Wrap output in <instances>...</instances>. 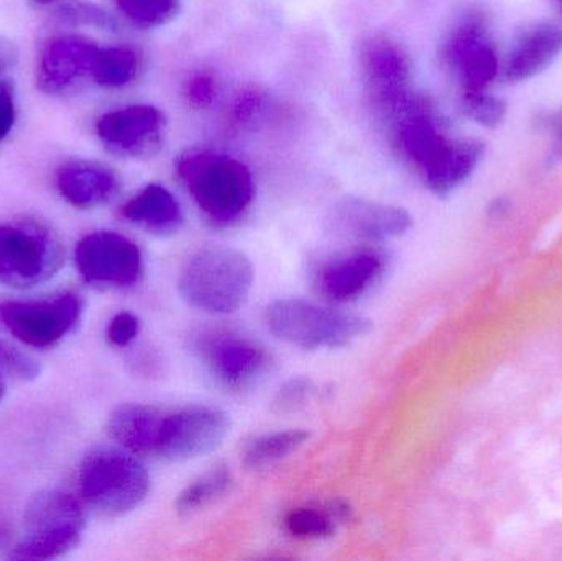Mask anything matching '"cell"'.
<instances>
[{
	"label": "cell",
	"instance_id": "4316f807",
	"mask_svg": "<svg viewBox=\"0 0 562 561\" xmlns=\"http://www.w3.org/2000/svg\"><path fill=\"white\" fill-rule=\"evenodd\" d=\"M459 104L465 117L484 128H497L507 117L508 105L504 99L488 91L459 94Z\"/></svg>",
	"mask_w": 562,
	"mask_h": 561
},
{
	"label": "cell",
	"instance_id": "6da1fadb",
	"mask_svg": "<svg viewBox=\"0 0 562 561\" xmlns=\"http://www.w3.org/2000/svg\"><path fill=\"white\" fill-rule=\"evenodd\" d=\"M254 266L249 257L233 247L204 246L181 269L178 290L191 308L210 315L236 313L249 299Z\"/></svg>",
	"mask_w": 562,
	"mask_h": 561
},
{
	"label": "cell",
	"instance_id": "4dcf8cb0",
	"mask_svg": "<svg viewBox=\"0 0 562 561\" xmlns=\"http://www.w3.org/2000/svg\"><path fill=\"white\" fill-rule=\"evenodd\" d=\"M217 82L210 72H196L184 88V98L193 109H206L216 101Z\"/></svg>",
	"mask_w": 562,
	"mask_h": 561
},
{
	"label": "cell",
	"instance_id": "4fadbf2b",
	"mask_svg": "<svg viewBox=\"0 0 562 561\" xmlns=\"http://www.w3.org/2000/svg\"><path fill=\"white\" fill-rule=\"evenodd\" d=\"M165 125L167 119L155 105H125L102 114L95 122V135L117 157L150 158L161 148Z\"/></svg>",
	"mask_w": 562,
	"mask_h": 561
},
{
	"label": "cell",
	"instance_id": "f1b7e54d",
	"mask_svg": "<svg viewBox=\"0 0 562 561\" xmlns=\"http://www.w3.org/2000/svg\"><path fill=\"white\" fill-rule=\"evenodd\" d=\"M314 394V384L310 379L296 378L284 382L273 399V411L284 414L303 407Z\"/></svg>",
	"mask_w": 562,
	"mask_h": 561
},
{
	"label": "cell",
	"instance_id": "d4e9b609",
	"mask_svg": "<svg viewBox=\"0 0 562 561\" xmlns=\"http://www.w3.org/2000/svg\"><path fill=\"white\" fill-rule=\"evenodd\" d=\"M231 486H233L231 468L226 464H216L181 491L175 503L177 513L180 516H193L221 500Z\"/></svg>",
	"mask_w": 562,
	"mask_h": 561
},
{
	"label": "cell",
	"instance_id": "7a4b0ae2",
	"mask_svg": "<svg viewBox=\"0 0 562 561\" xmlns=\"http://www.w3.org/2000/svg\"><path fill=\"white\" fill-rule=\"evenodd\" d=\"M177 171L194 203L214 223H234L252 204L256 194L252 171L231 155L188 152L178 160Z\"/></svg>",
	"mask_w": 562,
	"mask_h": 561
},
{
	"label": "cell",
	"instance_id": "d6a6232c",
	"mask_svg": "<svg viewBox=\"0 0 562 561\" xmlns=\"http://www.w3.org/2000/svg\"><path fill=\"white\" fill-rule=\"evenodd\" d=\"M16 121L15 85L12 79L0 81V142L5 141Z\"/></svg>",
	"mask_w": 562,
	"mask_h": 561
},
{
	"label": "cell",
	"instance_id": "ac0fdd59",
	"mask_svg": "<svg viewBox=\"0 0 562 561\" xmlns=\"http://www.w3.org/2000/svg\"><path fill=\"white\" fill-rule=\"evenodd\" d=\"M336 223L344 233L367 240L403 236L412 227V216L392 204L362 198H346L336 207Z\"/></svg>",
	"mask_w": 562,
	"mask_h": 561
},
{
	"label": "cell",
	"instance_id": "ab89813d",
	"mask_svg": "<svg viewBox=\"0 0 562 561\" xmlns=\"http://www.w3.org/2000/svg\"><path fill=\"white\" fill-rule=\"evenodd\" d=\"M7 543V534L0 529V547L5 546Z\"/></svg>",
	"mask_w": 562,
	"mask_h": 561
},
{
	"label": "cell",
	"instance_id": "52a82bcc",
	"mask_svg": "<svg viewBox=\"0 0 562 561\" xmlns=\"http://www.w3.org/2000/svg\"><path fill=\"white\" fill-rule=\"evenodd\" d=\"M441 61L454 79L459 94L488 91L502 75V58L484 13H464L441 46Z\"/></svg>",
	"mask_w": 562,
	"mask_h": 561
},
{
	"label": "cell",
	"instance_id": "d6986e66",
	"mask_svg": "<svg viewBox=\"0 0 562 561\" xmlns=\"http://www.w3.org/2000/svg\"><path fill=\"white\" fill-rule=\"evenodd\" d=\"M164 408L124 404L109 415L105 431L119 447L135 457H155Z\"/></svg>",
	"mask_w": 562,
	"mask_h": 561
},
{
	"label": "cell",
	"instance_id": "cb8c5ba5",
	"mask_svg": "<svg viewBox=\"0 0 562 561\" xmlns=\"http://www.w3.org/2000/svg\"><path fill=\"white\" fill-rule=\"evenodd\" d=\"M140 68L138 53L131 46L99 48L91 66V78L105 89H121L134 82Z\"/></svg>",
	"mask_w": 562,
	"mask_h": 561
},
{
	"label": "cell",
	"instance_id": "603a6c76",
	"mask_svg": "<svg viewBox=\"0 0 562 561\" xmlns=\"http://www.w3.org/2000/svg\"><path fill=\"white\" fill-rule=\"evenodd\" d=\"M349 517V507L333 503L323 507H297L284 517V529L296 539H326Z\"/></svg>",
	"mask_w": 562,
	"mask_h": 561
},
{
	"label": "cell",
	"instance_id": "277c9868",
	"mask_svg": "<svg viewBox=\"0 0 562 561\" xmlns=\"http://www.w3.org/2000/svg\"><path fill=\"white\" fill-rule=\"evenodd\" d=\"M25 537L12 560H53L75 550L82 539L86 514L81 501L59 490L33 494L23 513Z\"/></svg>",
	"mask_w": 562,
	"mask_h": 561
},
{
	"label": "cell",
	"instance_id": "7402d4cb",
	"mask_svg": "<svg viewBox=\"0 0 562 561\" xmlns=\"http://www.w3.org/2000/svg\"><path fill=\"white\" fill-rule=\"evenodd\" d=\"M307 440H310V431L301 430V428L260 435L244 448V464L252 470L272 467V464L280 463L296 453L306 445Z\"/></svg>",
	"mask_w": 562,
	"mask_h": 561
},
{
	"label": "cell",
	"instance_id": "ba28073f",
	"mask_svg": "<svg viewBox=\"0 0 562 561\" xmlns=\"http://www.w3.org/2000/svg\"><path fill=\"white\" fill-rule=\"evenodd\" d=\"M231 431V418L221 408L188 405L164 408L155 458L181 463L213 453Z\"/></svg>",
	"mask_w": 562,
	"mask_h": 561
},
{
	"label": "cell",
	"instance_id": "8992f818",
	"mask_svg": "<svg viewBox=\"0 0 562 561\" xmlns=\"http://www.w3.org/2000/svg\"><path fill=\"white\" fill-rule=\"evenodd\" d=\"M65 249L58 234L38 220L0 224V285L32 289L61 269Z\"/></svg>",
	"mask_w": 562,
	"mask_h": 561
},
{
	"label": "cell",
	"instance_id": "9a60e30c",
	"mask_svg": "<svg viewBox=\"0 0 562 561\" xmlns=\"http://www.w3.org/2000/svg\"><path fill=\"white\" fill-rule=\"evenodd\" d=\"M99 46L81 36L52 40L40 56L36 85L49 96L65 94L79 79L91 75Z\"/></svg>",
	"mask_w": 562,
	"mask_h": 561
},
{
	"label": "cell",
	"instance_id": "e0dca14e",
	"mask_svg": "<svg viewBox=\"0 0 562 561\" xmlns=\"http://www.w3.org/2000/svg\"><path fill=\"white\" fill-rule=\"evenodd\" d=\"M56 190L76 210H94L109 203L121 188L117 173L92 160H69L56 170Z\"/></svg>",
	"mask_w": 562,
	"mask_h": 561
},
{
	"label": "cell",
	"instance_id": "3957f363",
	"mask_svg": "<svg viewBox=\"0 0 562 561\" xmlns=\"http://www.w3.org/2000/svg\"><path fill=\"white\" fill-rule=\"evenodd\" d=\"M150 487L147 468L121 447L94 448L79 464L81 503L105 519H117L137 509Z\"/></svg>",
	"mask_w": 562,
	"mask_h": 561
},
{
	"label": "cell",
	"instance_id": "836d02e7",
	"mask_svg": "<svg viewBox=\"0 0 562 561\" xmlns=\"http://www.w3.org/2000/svg\"><path fill=\"white\" fill-rule=\"evenodd\" d=\"M538 131L544 132L551 141V154L562 160V108L538 115Z\"/></svg>",
	"mask_w": 562,
	"mask_h": 561
},
{
	"label": "cell",
	"instance_id": "9c48e42d",
	"mask_svg": "<svg viewBox=\"0 0 562 561\" xmlns=\"http://www.w3.org/2000/svg\"><path fill=\"white\" fill-rule=\"evenodd\" d=\"M193 348L210 374L231 391H246L269 372L270 356L259 343L231 329H204Z\"/></svg>",
	"mask_w": 562,
	"mask_h": 561
},
{
	"label": "cell",
	"instance_id": "83f0119b",
	"mask_svg": "<svg viewBox=\"0 0 562 561\" xmlns=\"http://www.w3.org/2000/svg\"><path fill=\"white\" fill-rule=\"evenodd\" d=\"M56 16L66 25L91 26L98 30H114L115 20L95 3L72 0L59 7Z\"/></svg>",
	"mask_w": 562,
	"mask_h": 561
},
{
	"label": "cell",
	"instance_id": "e575fe53",
	"mask_svg": "<svg viewBox=\"0 0 562 561\" xmlns=\"http://www.w3.org/2000/svg\"><path fill=\"white\" fill-rule=\"evenodd\" d=\"M16 59H19V49L15 43L0 35V81L5 79L3 76L16 65Z\"/></svg>",
	"mask_w": 562,
	"mask_h": 561
},
{
	"label": "cell",
	"instance_id": "f35d334b",
	"mask_svg": "<svg viewBox=\"0 0 562 561\" xmlns=\"http://www.w3.org/2000/svg\"><path fill=\"white\" fill-rule=\"evenodd\" d=\"M550 2L553 3L554 9H557L562 15V0H550Z\"/></svg>",
	"mask_w": 562,
	"mask_h": 561
},
{
	"label": "cell",
	"instance_id": "8d00e7d4",
	"mask_svg": "<svg viewBox=\"0 0 562 561\" xmlns=\"http://www.w3.org/2000/svg\"><path fill=\"white\" fill-rule=\"evenodd\" d=\"M5 361H3V352L0 349V399L5 394V378H3V369H5Z\"/></svg>",
	"mask_w": 562,
	"mask_h": 561
},
{
	"label": "cell",
	"instance_id": "5bb4252c",
	"mask_svg": "<svg viewBox=\"0 0 562 561\" xmlns=\"http://www.w3.org/2000/svg\"><path fill=\"white\" fill-rule=\"evenodd\" d=\"M385 257L370 247L334 254L314 272V289L333 303L359 299L382 276Z\"/></svg>",
	"mask_w": 562,
	"mask_h": 561
},
{
	"label": "cell",
	"instance_id": "74e56055",
	"mask_svg": "<svg viewBox=\"0 0 562 561\" xmlns=\"http://www.w3.org/2000/svg\"><path fill=\"white\" fill-rule=\"evenodd\" d=\"M55 2H58V0H30V3L35 7H48Z\"/></svg>",
	"mask_w": 562,
	"mask_h": 561
},
{
	"label": "cell",
	"instance_id": "ffe728a7",
	"mask_svg": "<svg viewBox=\"0 0 562 561\" xmlns=\"http://www.w3.org/2000/svg\"><path fill=\"white\" fill-rule=\"evenodd\" d=\"M122 216L147 233L170 236L183 226V211L170 190L150 183L122 207Z\"/></svg>",
	"mask_w": 562,
	"mask_h": 561
},
{
	"label": "cell",
	"instance_id": "2e32d148",
	"mask_svg": "<svg viewBox=\"0 0 562 561\" xmlns=\"http://www.w3.org/2000/svg\"><path fill=\"white\" fill-rule=\"evenodd\" d=\"M562 55V26L543 22L525 29L512 43L502 59V75L505 81H530L557 63Z\"/></svg>",
	"mask_w": 562,
	"mask_h": 561
},
{
	"label": "cell",
	"instance_id": "5b68a950",
	"mask_svg": "<svg viewBox=\"0 0 562 561\" xmlns=\"http://www.w3.org/2000/svg\"><path fill=\"white\" fill-rule=\"evenodd\" d=\"M276 338L303 349L340 348L367 335L372 322L301 299L277 300L266 310Z\"/></svg>",
	"mask_w": 562,
	"mask_h": 561
},
{
	"label": "cell",
	"instance_id": "f546056e",
	"mask_svg": "<svg viewBox=\"0 0 562 561\" xmlns=\"http://www.w3.org/2000/svg\"><path fill=\"white\" fill-rule=\"evenodd\" d=\"M266 105V98L262 92L257 89H244L236 96L233 104H231L229 117L231 122L236 125H247L259 117L260 112Z\"/></svg>",
	"mask_w": 562,
	"mask_h": 561
},
{
	"label": "cell",
	"instance_id": "484cf974",
	"mask_svg": "<svg viewBox=\"0 0 562 561\" xmlns=\"http://www.w3.org/2000/svg\"><path fill=\"white\" fill-rule=\"evenodd\" d=\"M119 12L138 29L167 25L180 12V0H114Z\"/></svg>",
	"mask_w": 562,
	"mask_h": 561
},
{
	"label": "cell",
	"instance_id": "1f68e13d",
	"mask_svg": "<svg viewBox=\"0 0 562 561\" xmlns=\"http://www.w3.org/2000/svg\"><path fill=\"white\" fill-rule=\"evenodd\" d=\"M140 333V319L131 312H121L108 326V341L115 348L131 345Z\"/></svg>",
	"mask_w": 562,
	"mask_h": 561
},
{
	"label": "cell",
	"instance_id": "7c38bea8",
	"mask_svg": "<svg viewBox=\"0 0 562 561\" xmlns=\"http://www.w3.org/2000/svg\"><path fill=\"white\" fill-rule=\"evenodd\" d=\"M360 71L370 108L380 121L413 91L408 56L389 36H370L362 43Z\"/></svg>",
	"mask_w": 562,
	"mask_h": 561
},
{
	"label": "cell",
	"instance_id": "44dd1931",
	"mask_svg": "<svg viewBox=\"0 0 562 561\" xmlns=\"http://www.w3.org/2000/svg\"><path fill=\"white\" fill-rule=\"evenodd\" d=\"M485 145L472 138H456L445 160L425 180L428 190L439 197L452 193L474 175L484 158Z\"/></svg>",
	"mask_w": 562,
	"mask_h": 561
},
{
	"label": "cell",
	"instance_id": "d590c367",
	"mask_svg": "<svg viewBox=\"0 0 562 561\" xmlns=\"http://www.w3.org/2000/svg\"><path fill=\"white\" fill-rule=\"evenodd\" d=\"M508 206H510V204H508L507 200H504V198H497L491 206L492 216H504L508 211Z\"/></svg>",
	"mask_w": 562,
	"mask_h": 561
},
{
	"label": "cell",
	"instance_id": "30bf717a",
	"mask_svg": "<svg viewBox=\"0 0 562 561\" xmlns=\"http://www.w3.org/2000/svg\"><path fill=\"white\" fill-rule=\"evenodd\" d=\"M82 310L81 296L66 292L36 302L2 303L0 322L22 345L48 349L78 328Z\"/></svg>",
	"mask_w": 562,
	"mask_h": 561
},
{
	"label": "cell",
	"instance_id": "8fae6325",
	"mask_svg": "<svg viewBox=\"0 0 562 561\" xmlns=\"http://www.w3.org/2000/svg\"><path fill=\"white\" fill-rule=\"evenodd\" d=\"M75 263L85 282L105 289H127L144 272L137 244L114 231H95L82 237L76 244Z\"/></svg>",
	"mask_w": 562,
	"mask_h": 561
}]
</instances>
